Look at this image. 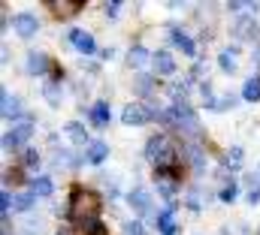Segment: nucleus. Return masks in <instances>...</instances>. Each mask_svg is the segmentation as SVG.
Wrapping results in <instances>:
<instances>
[{
	"instance_id": "nucleus-1",
	"label": "nucleus",
	"mask_w": 260,
	"mask_h": 235,
	"mask_svg": "<svg viewBox=\"0 0 260 235\" xmlns=\"http://www.w3.org/2000/svg\"><path fill=\"white\" fill-rule=\"evenodd\" d=\"M70 196H73L70 205H67V220H70V223H76V226L82 229L85 223L100 220V199H97L94 193H88V190H82V187H73Z\"/></svg>"
},
{
	"instance_id": "nucleus-2",
	"label": "nucleus",
	"mask_w": 260,
	"mask_h": 235,
	"mask_svg": "<svg viewBox=\"0 0 260 235\" xmlns=\"http://www.w3.org/2000/svg\"><path fill=\"white\" fill-rule=\"evenodd\" d=\"M145 160L154 166V169H170V166H179V151L176 145L170 142V136L157 133L145 142Z\"/></svg>"
},
{
	"instance_id": "nucleus-3",
	"label": "nucleus",
	"mask_w": 260,
	"mask_h": 235,
	"mask_svg": "<svg viewBox=\"0 0 260 235\" xmlns=\"http://www.w3.org/2000/svg\"><path fill=\"white\" fill-rule=\"evenodd\" d=\"M160 124L167 127H176L179 133L185 136H200V118L191 109V103H170V109H164Z\"/></svg>"
},
{
	"instance_id": "nucleus-4",
	"label": "nucleus",
	"mask_w": 260,
	"mask_h": 235,
	"mask_svg": "<svg viewBox=\"0 0 260 235\" xmlns=\"http://www.w3.org/2000/svg\"><path fill=\"white\" fill-rule=\"evenodd\" d=\"M160 118H164V109L148 106V103H127L124 112H121L124 127H142V124H148V121H160Z\"/></svg>"
},
{
	"instance_id": "nucleus-5",
	"label": "nucleus",
	"mask_w": 260,
	"mask_h": 235,
	"mask_svg": "<svg viewBox=\"0 0 260 235\" xmlns=\"http://www.w3.org/2000/svg\"><path fill=\"white\" fill-rule=\"evenodd\" d=\"M30 136H34V124L30 121H18V124H12L9 130H6V136H3V151H24L27 148V142H30Z\"/></svg>"
},
{
	"instance_id": "nucleus-6",
	"label": "nucleus",
	"mask_w": 260,
	"mask_h": 235,
	"mask_svg": "<svg viewBox=\"0 0 260 235\" xmlns=\"http://www.w3.org/2000/svg\"><path fill=\"white\" fill-rule=\"evenodd\" d=\"M12 27H15V33H18L21 40H30V36L40 30V18H37L34 12H18V15L12 18Z\"/></svg>"
},
{
	"instance_id": "nucleus-7",
	"label": "nucleus",
	"mask_w": 260,
	"mask_h": 235,
	"mask_svg": "<svg viewBox=\"0 0 260 235\" xmlns=\"http://www.w3.org/2000/svg\"><path fill=\"white\" fill-rule=\"evenodd\" d=\"M233 36L242 40V43L257 40V21H254V15H239L236 24H233Z\"/></svg>"
},
{
	"instance_id": "nucleus-8",
	"label": "nucleus",
	"mask_w": 260,
	"mask_h": 235,
	"mask_svg": "<svg viewBox=\"0 0 260 235\" xmlns=\"http://www.w3.org/2000/svg\"><path fill=\"white\" fill-rule=\"evenodd\" d=\"M182 160L194 169L197 175H203L206 172V151L197 145V142H191V145H185V151H182Z\"/></svg>"
},
{
	"instance_id": "nucleus-9",
	"label": "nucleus",
	"mask_w": 260,
	"mask_h": 235,
	"mask_svg": "<svg viewBox=\"0 0 260 235\" xmlns=\"http://www.w3.org/2000/svg\"><path fill=\"white\" fill-rule=\"evenodd\" d=\"M70 43H73V46H76V52H79V55H85V58L97 52V43H94V36H91L88 30L73 27V30H70Z\"/></svg>"
},
{
	"instance_id": "nucleus-10",
	"label": "nucleus",
	"mask_w": 260,
	"mask_h": 235,
	"mask_svg": "<svg viewBox=\"0 0 260 235\" xmlns=\"http://www.w3.org/2000/svg\"><path fill=\"white\" fill-rule=\"evenodd\" d=\"M127 205L136 214H148V211H151V193H148L145 187H133L127 193Z\"/></svg>"
},
{
	"instance_id": "nucleus-11",
	"label": "nucleus",
	"mask_w": 260,
	"mask_h": 235,
	"mask_svg": "<svg viewBox=\"0 0 260 235\" xmlns=\"http://www.w3.org/2000/svg\"><path fill=\"white\" fill-rule=\"evenodd\" d=\"M27 72L30 75H46L49 69H52V60H49V55L46 52H27Z\"/></svg>"
},
{
	"instance_id": "nucleus-12",
	"label": "nucleus",
	"mask_w": 260,
	"mask_h": 235,
	"mask_svg": "<svg viewBox=\"0 0 260 235\" xmlns=\"http://www.w3.org/2000/svg\"><path fill=\"white\" fill-rule=\"evenodd\" d=\"M106 157H109V145H106V142H100V139H91V145L85 148V163L100 166Z\"/></svg>"
},
{
	"instance_id": "nucleus-13",
	"label": "nucleus",
	"mask_w": 260,
	"mask_h": 235,
	"mask_svg": "<svg viewBox=\"0 0 260 235\" xmlns=\"http://www.w3.org/2000/svg\"><path fill=\"white\" fill-rule=\"evenodd\" d=\"M151 66H154L157 75H173L176 72V58L170 52H154L151 55Z\"/></svg>"
},
{
	"instance_id": "nucleus-14",
	"label": "nucleus",
	"mask_w": 260,
	"mask_h": 235,
	"mask_svg": "<svg viewBox=\"0 0 260 235\" xmlns=\"http://www.w3.org/2000/svg\"><path fill=\"white\" fill-rule=\"evenodd\" d=\"M88 118H91V124H94L97 130H106V127H109V121H112L109 103H94V106L88 109Z\"/></svg>"
},
{
	"instance_id": "nucleus-15",
	"label": "nucleus",
	"mask_w": 260,
	"mask_h": 235,
	"mask_svg": "<svg viewBox=\"0 0 260 235\" xmlns=\"http://www.w3.org/2000/svg\"><path fill=\"white\" fill-rule=\"evenodd\" d=\"M0 100H3L0 112H3V118H6V121H12V118L21 115V100H18V97H12L9 91H0Z\"/></svg>"
},
{
	"instance_id": "nucleus-16",
	"label": "nucleus",
	"mask_w": 260,
	"mask_h": 235,
	"mask_svg": "<svg viewBox=\"0 0 260 235\" xmlns=\"http://www.w3.org/2000/svg\"><path fill=\"white\" fill-rule=\"evenodd\" d=\"M64 130H67V136H70V142H73V145H79V148H88V145H91V139H88L85 127H82L79 121H70Z\"/></svg>"
},
{
	"instance_id": "nucleus-17",
	"label": "nucleus",
	"mask_w": 260,
	"mask_h": 235,
	"mask_svg": "<svg viewBox=\"0 0 260 235\" xmlns=\"http://www.w3.org/2000/svg\"><path fill=\"white\" fill-rule=\"evenodd\" d=\"M154 226H157V232H160V235H176V214H173V208H167V211H157V220H154Z\"/></svg>"
},
{
	"instance_id": "nucleus-18",
	"label": "nucleus",
	"mask_w": 260,
	"mask_h": 235,
	"mask_svg": "<svg viewBox=\"0 0 260 235\" xmlns=\"http://www.w3.org/2000/svg\"><path fill=\"white\" fill-rule=\"evenodd\" d=\"M30 193L34 196H52L55 193V184H52V178L49 175H37V178H30Z\"/></svg>"
},
{
	"instance_id": "nucleus-19",
	"label": "nucleus",
	"mask_w": 260,
	"mask_h": 235,
	"mask_svg": "<svg viewBox=\"0 0 260 235\" xmlns=\"http://www.w3.org/2000/svg\"><path fill=\"white\" fill-rule=\"evenodd\" d=\"M173 43H176V46H179V49H182V52H185L188 58H197V46H194V40H191L188 33H182L179 27H173Z\"/></svg>"
},
{
	"instance_id": "nucleus-20",
	"label": "nucleus",
	"mask_w": 260,
	"mask_h": 235,
	"mask_svg": "<svg viewBox=\"0 0 260 235\" xmlns=\"http://www.w3.org/2000/svg\"><path fill=\"white\" fill-rule=\"evenodd\" d=\"M245 202L248 205H260V178L245 175Z\"/></svg>"
},
{
	"instance_id": "nucleus-21",
	"label": "nucleus",
	"mask_w": 260,
	"mask_h": 235,
	"mask_svg": "<svg viewBox=\"0 0 260 235\" xmlns=\"http://www.w3.org/2000/svg\"><path fill=\"white\" fill-rule=\"evenodd\" d=\"M236 106V97L233 94H224V97H212V100H206V109H212V112H227V109H233Z\"/></svg>"
},
{
	"instance_id": "nucleus-22",
	"label": "nucleus",
	"mask_w": 260,
	"mask_h": 235,
	"mask_svg": "<svg viewBox=\"0 0 260 235\" xmlns=\"http://www.w3.org/2000/svg\"><path fill=\"white\" fill-rule=\"evenodd\" d=\"M218 66H221L224 72H236V69H239V58H236V49H224V52L218 55Z\"/></svg>"
},
{
	"instance_id": "nucleus-23",
	"label": "nucleus",
	"mask_w": 260,
	"mask_h": 235,
	"mask_svg": "<svg viewBox=\"0 0 260 235\" xmlns=\"http://www.w3.org/2000/svg\"><path fill=\"white\" fill-rule=\"evenodd\" d=\"M242 100L245 103H260V75H251L242 88Z\"/></svg>"
},
{
	"instance_id": "nucleus-24",
	"label": "nucleus",
	"mask_w": 260,
	"mask_h": 235,
	"mask_svg": "<svg viewBox=\"0 0 260 235\" xmlns=\"http://www.w3.org/2000/svg\"><path fill=\"white\" fill-rule=\"evenodd\" d=\"M43 97L49 106H61V82H46L43 85Z\"/></svg>"
},
{
	"instance_id": "nucleus-25",
	"label": "nucleus",
	"mask_w": 260,
	"mask_h": 235,
	"mask_svg": "<svg viewBox=\"0 0 260 235\" xmlns=\"http://www.w3.org/2000/svg\"><path fill=\"white\" fill-rule=\"evenodd\" d=\"M148 60H151L148 49H142V46H133V49H130V55H127V63H130V66H145Z\"/></svg>"
},
{
	"instance_id": "nucleus-26",
	"label": "nucleus",
	"mask_w": 260,
	"mask_h": 235,
	"mask_svg": "<svg viewBox=\"0 0 260 235\" xmlns=\"http://www.w3.org/2000/svg\"><path fill=\"white\" fill-rule=\"evenodd\" d=\"M242 160H245L242 148H239V145H233V148H230V151L224 154V160H221V163H224L227 169H236V166H242Z\"/></svg>"
},
{
	"instance_id": "nucleus-27",
	"label": "nucleus",
	"mask_w": 260,
	"mask_h": 235,
	"mask_svg": "<svg viewBox=\"0 0 260 235\" xmlns=\"http://www.w3.org/2000/svg\"><path fill=\"white\" fill-rule=\"evenodd\" d=\"M236 193H239V187H236V181H233V178H227V181L221 184V193H218V199L230 205V202L236 199Z\"/></svg>"
},
{
	"instance_id": "nucleus-28",
	"label": "nucleus",
	"mask_w": 260,
	"mask_h": 235,
	"mask_svg": "<svg viewBox=\"0 0 260 235\" xmlns=\"http://www.w3.org/2000/svg\"><path fill=\"white\" fill-rule=\"evenodd\" d=\"M34 199H37L34 193H18L15 202H12V208H15V211H30V208H34Z\"/></svg>"
},
{
	"instance_id": "nucleus-29",
	"label": "nucleus",
	"mask_w": 260,
	"mask_h": 235,
	"mask_svg": "<svg viewBox=\"0 0 260 235\" xmlns=\"http://www.w3.org/2000/svg\"><path fill=\"white\" fill-rule=\"evenodd\" d=\"M79 6H82V3H73V0H64V3H52V9H55L61 18L73 15V12H79Z\"/></svg>"
},
{
	"instance_id": "nucleus-30",
	"label": "nucleus",
	"mask_w": 260,
	"mask_h": 235,
	"mask_svg": "<svg viewBox=\"0 0 260 235\" xmlns=\"http://www.w3.org/2000/svg\"><path fill=\"white\" fill-rule=\"evenodd\" d=\"M185 205H188L191 211H200V208H203V196H200V190H197V187H191V190H188V199H185Z\"/></svg>"
},
{
	"instance_id": "nucleus-31",
	"label": "nucleus",
	"mask_w": 260,
	"mask_h": 235,
	"mask_svg": "<svg viewBox=\"0 0 260 235\" xmlns=\"http://www.w3.org/2000/svg\"><path fill=\"white\" fill-rule=\"evenodd\" d=\"M151 88H154V79H151V75H139V79H136V94H142V97H145Z\"/></svg>"
},
{
	"instance_id": "nucleus-32",
	"label": "nucleus",
	"mask_w": 260,
	"mask_h": 235,
	"mask_svg": "<svg viewBox=\"0 0 260 235\" xmlns=\"http://www.w3.org/2000/svg\"><path fill=\"white\" fill-rule=\"evenodd\" d=\"M227 9H233V12H242V9H254V12H257V3H251V0H230V3H227Z\"/></svg>"
},
{
	"instance_id": "nucleus-33",
	"label": "nucleus",
	"mask_w": 260,
	"mask_h": 235,
	"mask_svg": "<svg viewBox=\"0 0 260 235\" xmlns=\"http://www.w3.org/2000/svg\"><path fill=\"white\" fill-rule=\"evenodd\" d=\"M21 157H24V166H27V169H37V166H40V154H37L34 148H24Z\"/></svg>"
},
{
	"instance_id": "nucleus-34",
	"label": "nucleus",
	"mask_w": 260,
	"mask_h": 235,
	"mask_svg": "<svg viewBox=\"0 0 260 235\" xmlns=\"http://www.w3.org/2000/svg\"><path fill=\"white\" fill-rule=\"evenodd\" d=\"M12 202H15V196H9V190H3V193H0V211H3V220L9 217V208H12Z\"/></svg>"
},
{
	"instance_id": "nucleus-35",
	"label": "nucleus",
	"mask_w": 260,
	"mask_h": 235,
	"mask_svg": "<svg viewBox=\"0 0 260 235\" xmlns=\"http://www.w3.org/2000/svg\"><path fill=\"white\" fill-rule=\"evenodd\" d=\"M124 235H148V232H145V223H139V220H127V223H124Z\"/></svg>"
},
{
	"instance_id": "nucleus-36",
	"label": "nucleus",
	"mask_w": 260,
	"mask_h": 235,
	"mask_svg": "<svg viewBox=\"0 0 260 235\" xmlns=\"http://www.w3.org/2000/svg\"><path fill=\"white\" fill-rule=\"evenodd\" d=\"M82 232H85V235H109V232H106V226H103L100 220H94V223H85V226H82Z\"/></svg>"
},
{
	"instance_id": "nucleus-37",
	"label": "nucleus",
	"mask_w": 260,
	"mask_h": 235,
	"mask_svg": "<svg viewBox=\"0 0 260 235\" xmlns=\"http://www.w3.org/2000/svg\"><path fill=\"white\" fill-rule=\"evenodd\" d=\"M121 6H124L121 0H112V3H106V15H109V18H115V15L121 12Z\"/></svg>"
},
{
	"instance_id": "nucleus-38",
	"label": "nucleus",
	"mask_w": 260,
	"mask_h": 235,
	"mask_svg": "<svg viewBox=\"0 0 260 235\" xmlns=\"http://www.w3.org/2000/svg\"><path fill=\"white\" fill-rule=\"evenodd\" d=\"M9 181L18 184V181H21V172H18V169H9V172H6V184H9Z\"/></svg>"
},
{
	"instance_id": "nucleus-39",
	"label": "nucleus",
	"mask_w": 260,
	"mask_h": 235,
	"mask_svg": "<svg viewBox=\"0 0 260 235\" xmlns=\"http://www.w3.org/2000/svg\"><path fill=\"white\" fill-rule=\"evenodd\" d=\"M58 235H73V229H70V226H61V229H58Z\"/></svg>"
}]
</instances>
